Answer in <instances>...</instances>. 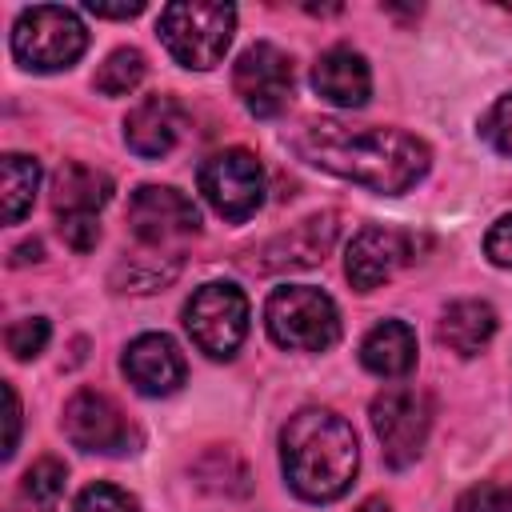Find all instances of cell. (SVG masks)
<instances>
[{"instance_id": "cell-5", "label": "cell", "mask_w": 512, "mask_h": 512, "mask_svg": "<svg viewBox=\"0 0 512 512\" xmlns=\"http://www.w3.org/2000/svg\"><path fill=\"white\" fill-rule=\"evenodd\" d=\"M264 324L268 336L292 352H324L340 336V312L332 296L312 284L276 288L264 304Z\"/></svg>"}, {"instance_id": "cell-26", "label": "cell", "mask_w": 512, "mask_h": 512, "mask_svg": "<svg viewBox=\"0 0 512 512\" xmlns=\"http://www.w3.org/2000/svg\"><path fill=\"white\" fill-rule=\"evenodd\" d=\"M456 512H512V488L500 484H472L460 500Z\"/></svg>"}, {"instance_id": "cell-16", "label": "cell", "mask_w": 512, "mask_h": 512, "mask_svg": "<svg viewBox=\"0 0 512 512\" xmlns=\"http://www.w3.org/2000/svg\"><path fill=\"white\" fill-rule=\"evenodd\" d=\"M312 88L336 104V108H360L368 104V92H372V72H368V60L352 48H328L316 64H312Z\"/></svg>"}, {"instance_id": "cell-3", "label": "cell", "mask_w": 512, "mask_h": 512, "mask_svg": "<svg viewBox=\"0 0 512 512\" xmlns=\"http://www.w3.org/2000/svg\"><path fill=\"white\" fill-rule=\"evenodd\" d=\"M156 32L176 64L184 68H216L232 44L236 32V8L232 4H208V0H180L168 4L156 20Z\"/></svg>"}, {"instance_id": "cell-7", "label": "cell", "mask_w": 512, "mask_h": 512, "mask_svg": "<svg viewBox=\"0 0 512 512\" xmlns=\"http://www.w3.org/2000/svg\"><path fill=\"white\" fill-rule=\"evenodd\" d=\"M372 428L380 436V448H384V460L392 468H408L424 440H428V428H432V404L424 392L416 388H384L376 400H372Z\"/></svg>"}, {"instance_id": "cell-31", "label": "cell", "mask_w": 512, "mask_h": 512, "mask_svg": "<svg viewBox=\"0 0 512 512\" xmlns=\"http://www.w3.org/2000/svg\"><path fill=\"white\" fill-rule=\"evenodd\" d=\"M356 512H392V508H388L384 500H364V504H360Z\"/></svg>"}, {"instance_id": "cell-28", "label": "cell", "mask_w": 512, "mask_h": 512, "mask_svg": "<svg viewBox=\"0 0 512 512\" xmlns=\"http://www.w3.org/2000/svg\"><path fill=\"white\" fill-rule=\"evenodd\" d=\"M484 256L496 264V268H512V212L500 216L488 236H484Z\"/></svg>"}, {"instance_id": "cell-6", "label": "cell", "mask_w": 512, "mask_h": 512, "mask_svg": "<svg viewBox=\"0 0 512 512\" xmlns=\"http://www.w3.org/2000/svg\"><path fill=\"white\" fill-rule=\"evenodd\" d=\"M184 328L204 356L232 360L248 336V296L236 284H200L184 304Z\"/></svg>"}, {"instance_id": "cell-23", "label": "cell", "mask_w": 512, "mask_h": 512, "mask_svg": "<svg viewBox=\"0 0 512 512\" xmlns=\"http://www.w3.org/2000/svg\"><path fill=\"white\" fill-rule=\"evenodd\" d=\"M48 336H52V328H48L44 316H24V320H16V324L8 328L4 344H8V352H12L16 360H32V356L44 352Z\"/></svg>"}, {"instance_id": "cell-15", "label": "cell", "mask_w": 512, "mask_h": 512, "mask_svg": "<svg viewBox=\"0 0 512 512\" xmlns=\"http://www.w3.org/2000/svg\"><path fill=\"white\" fill-rule=\"evenodd\" d=\"M184 108L172 100V96H144L128 116H124V144L144 156V160H156V156H168L180 136H184Z\"/></svg>"}, {"instance_id": "cell-27", "label": "cell", "mask_w": 512, "mask_h": 512, "mask_svg": "<svg viewBox=\"0 0 512 512\" xmlns=\"http://www.w3.org/2000/svg\"><path fill=\"white\" fill-rule=\"evenodd\" d=\"M60 236H64V244L72 252H88L100 240V224H96V216H64L60 220Z\"/></svg>"}, {"instance_id": "cell-8", "label": "cell", "mask_w": 512, "mask_h": 512, "mask_svg": "<svg viewBox=\"0 0 512 512\" xmlns=\"http://www.w3.org/2000/svg\"><path fill=\"white\" fill-rule=\"evenodd\" d=\"M200 192L224 220H248L264 204V168L244 148H224L200 164Z\"/></svg>"}, {"instance_id": "cell-29", "label": "cell", "mask_w": 512, "mask_h": 512, "mask_svg": "<svg viewBox=\"0 0 512 512\" xmlns=\"http://www.w3.org/2000/svg\"><path fill=\"white\" fill-rule=\"evenodd\" d=\"M4 400H8V436H4V456L16 452V440H20V400H16V388L4 384Z\"/></svg>"}, {"instance_id": "cell-13", "label": "cell", "mask_w": 512, "mask_h": 512, "mask_svg": "<svg viewBox=\"0 0 512 512\" xmlns=\"http://www.w3.org/2000/svg\"><path fill=\"white\" fill-rule=\"evenodd\" d=\"M124 376L136 384V392L144 396H172L184 376H188V364L176 348L172 336L164 332H144L136 336L128 348H124V360H120Z\"/></svg>"}, {"instance_id": "cell-21", "label": "cell", "mask_w": 512, "mask_h": 512, "mask_svg": "<svg viewBox=\"0 0 512 512\" xmlns=\"http://www.w3.org/2000/svg\"><path fill=\"white\" fill-rule=\"evenodd\" d=\"M144 72H148V64H144V52H140V48H116V52L100 64V72H96L92 84H96V92H104V96H128V92L140 88Z\"/></svg>"}, {"instance_id": "cell-17", "label": "cell", "mask_w": 512, "mask_h": 512, "mask_svg": "<svg viewBox=\"0 0 512 512\" xmlns=\"http://www.w3.org/2000/svg\"><path fill=\"white\" fill-rule=\"evenodd\" d=\"M112 200V180L80 160H68L56 176H52V208L56 216H96L104 204Z\"/></svg>"}, {"instance_id": "cell-11", "label": "cell", "mask_w": 512, "mask_h": 512, "mask_svg": "<svg viewBox=\"0 0 512 512\" xmlns=\"http://www.w3.org/2000/svg\"><path fill=\"white\" fill-rule=\"evenodd\" d=\"M64 436L84 452H132L136 444V432L120 404L92 388L76 392L64 404Z\"/></svg>"}, {"instance_id": "cell-14", "label": "cell", "mask_w": 512, "mask_h": 512, "mask_svg": "<svg viewBox=\"0 0 512 512\" xmlns=\"http://www.w3.org/2000/svg\"><path fill=\"white\" fill-rule=\"evenodd\" d=\"M336 240V216L324 212V216H308L300 220L292 232H280L272 236L268 244H260L248 260V268L256 272H284V268H308V264H320L324 252L332 248Z\"/></svg>"}, {"instance_id": "cell-18", "label": "cell", "mask_w": 512, "mask_h": 512, "mask_svg": "<svg viewBox=\"0 0 512 512\" xmlns=\"http://www.w3.org/2000/svg\"><path fill=\"white\" fill-rule=\"evenodd\" d=\"M360 364L384 380L408 376L416 364V332L404 320H380L360 344Z\"/></svg>"}, {"instance_id": "cell-4", "label": "cell", "mask_w": 512, "mask_h": 512, "mask_svg": "<svg viewBox=\"0 0 512 512\" xmlns=\"http://www.w3.org/2000/svg\"><path fill=\"white\" fill-rule=\"evenodd\" d=\"M88 48V28L72 8L36 4L24 8L12 24V56L32 72L72 68Z\"/></svg>"}, {"instance_id": "cell-9", "label": "cell", "mask_w": 512, "mask_h": 512, "mask_svg": "<svg viewBox=\"0 0 512 512\" xmlns=\"http://www.w3.org/2000/svg\"><path fill=\"white\" fill-rule=\"evenodd\" d=\"M128 228L152 252L180 248L188 236L200 232V212L184 192L164 184H144L128 200Z\"/></svg>"}, {"instance_id": "cell-30", "label": "cell", "mask_w": 512, "mask_h": 512, "mask_svg": "<svg viewBox=\"0 0 512 512\" xmlns=\"http://www.w3.org/2000/svg\"><path fill=\"white\" fill-rule=\"evenodd\" d=\"M88 12L92 16H108V20H128V16H140L144 12V4L140 0H132V4H88Z\"/></svg>"}, {"instance_id": "cell-10", "label": "cell", "mask_w": 512, "mask_h": 512, "mask_svg": "<svg viewBox=\"0 0 512 512\" xmlns=\"http://www.w3.org/2000/svg\"><path fill=\"white\" fill-rule=\"evenodd\" d=\"M232 88L256 120H272L292 104V60L276 44L260 40L236 60Z\"/></svg>"}, {"instance_id": "cell-12", "label": "cell", "mask_w": 512, "mask_h": 512, "mask_svg": "<svg viewBox=\"0 0 512 512\" xmlns=\"http://www.w3.org/2000/svg\"><path fill=\"white\" fill-rule=\"evenodd\" d=\"M408 260H412V240L404 232H396V228H364L348 244L344 272H348L356 292H372L384 280H392Z\"/></svg>"}, {"instance_id": "cell-20", "label": "cell", "mask_w": 512, "mask_h": 512, "mask_svg": "<svg viewBox=\"0 0 512 512\" xmlns=\"http://www.w3.org/2000/svg\"><path fill=\"white\" fill-rule=\"evenodd\" d=\"M0 200H4V224H20L24 212L32 208L36 200V188H40V164L32 156H20V152H8L0 160Z\"/></svg>"}, {"instance_id": "cell-25", "label": "cell", "mask_w": 512, "mask_h": 512, "mask_svg": "<svg viewBox=\"0 0 512 512\" xmlns=\"http://www.w3.org/2000/svg\"><path fill=\"white\" fill-rule=\"evenodd\" d=\"M480 132H484V140H488L496 152L512 156V92H508V96H500V100L488 108V116H484Z\"/></svg>"}, {"instance_id": "cell-1", "label": "cell", "mask_w": 512, "mask_h": 512, "mask_svg": "<svg viewBox=\"0 0 512 512\" xmlns=\"http://www.w3.org/2000/svg\"><path fill=\"white\" fill-rule=\"evenodd\" d=\"M288 148L308 164L364 184L372 192L396 196L424 180L432 156L428 144L400 128H348L340 120H308L288 136Z\"/></svg>"}, {"instance_id": "cell-2", "label": "cell", "mask_w": 512, "mask_h": 512, "mask_svg": "<svg viewBox=\"0 0 512 512\" xmlns=\"http://www.w3.org/2000/svg\"><path fill=\"white\" fill-rule=\"evenodd\" d=\"M280 464L300 500L328 504L344 496L360 468L356 432L328 408L296 412L280 432Z\"/></svg>"}, {"instance_id": "cell-19", "label": "cell", "mask_w": 512, "mask_h": 512, "mask_svg": "<svg viewBox=\"0 0 512 512\" xmlns=\"http://www.w3.org/2000/svg\"><path fill=\"white\" fill-rule=\"evenodd\" d=\"M496 336V308L484 300H452L440 316V344L460 356H476Z\"/></svg>"}, {"instance_id": "cell-24", "label": "cell", "mask_w": 512, "mask_h": 512, "mask_svg": "<svg viewBox=\"0 0 512 512\" xmlns=\"http://www.w3.org/2000/svg\"><path fill=\"white\" fill-rule=\"evenodd\" d=\"M76 512H140V504L116 484H88L76 496Z\"/></svg>"}, {"instance_id": "cell-22", "label": "cell", "mask_w": 512, "mask_h": 512, "mask_svg": "<svg viewBox=\"0 0 512 512\" xmlns=\"http://www.w3.org/2000/svg\"><path fill=\"white\" fill-rule=\"evenodd\" d=\"M64 480H68V472H64V464L60 460H52V456H44V460H36L28 472H24V500H32L36 508H56L60 504V496H64Z\"/></svg>"}]
</instances>
